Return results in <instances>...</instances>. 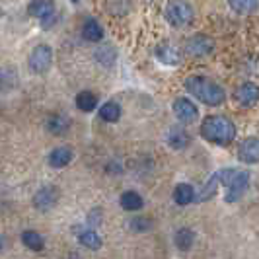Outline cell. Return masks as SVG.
Returning <instances> with one entry per match:
<instances>
[{
  "label": "cell",
  "mask_w": 259,
  "mask_h": 259,
  "mask_svg": "<svg viewBox=\"0 0 259 259\" xmlns=\"http://www.w3.org/2000/svg\"><path fill=\"white\" fill-rule=\"evenodd\" d=\"M27 12L31 14V16H35V18H45V16H49L53 12V2H31L29 6H27Z\"/></svg>",
  "instance_id": "obj_22"
},
{
  "label": "cell",
  "mask_w": 259,
  "mask_h": 259,
  "mask_svg": "<svg viewBox=\"0 0 259 259\" xmlns=\"http://www.w3.org/2000/svg\"><path fill=\"white\" fill-rule=\"evenodd\" d=\"M191 143V137L182 129H171L168 135V144L174 148H185L187 144Z\"/></svg>",
  "instance_id": "obj_19"
},
{
  "label": "cell",
  "mask_w": 259,
  "mask_h": 259,
  "mask_svg": "<svg viewBox=\"0 0 259 259\" xmlns=\"http://www.w3.org/2000/svg\"><path fill=\"white\" fill-rule=\"evenodd\" d=\"M193 199H195L193 185H189V183H180V185L176 187V191H174V201H176L178 205H189Z\"/></svg>",
  "instance_id": "obj_14"
},
{
  "label": "cell",
  "mask_w": 259,
  "mask_h": 259,
  "mask_svg": "<svg viewBox=\"0 0 259 259\" xmlns=\"http://www.w3.org/2000/svg\"><path fill=\"white\" fill-rule=\"evenodd\" d=\"M119 203H121V207L125 208V210H139V208H143V197L139 193H135V191H127V193L121 195V199H119Z\"/></svg>",
  "instance_id": "obj_16"
},
{
  "label": "cell",
  "mask_w": 259,
  "mask_h": 259,
  "mask_svg": "<svg viewBox=\"0 0 259 259\" xmlns=\"http://www.w3.org/2000/svg\"><path fill=\"white\" fill-rule=\"evenodd\" d=\"M55 22H57V12H51L49 16H45V18L41 20V26H43V27H51Z\"/></svg>",
  "instance_id": "obj_26"
},
{
  "label": "cell",
  "mask_w": 259,
  "mask_h": 259,
  "mask_svg": "<svg viewBox=\"0 0 259 259\" xmlns=\"http://www.w3.org/2000/svg\"><path fill=\"white\" fill-rule=\"evenodd\" d=\"M57 203V191L53 187H43L35 197H33V205L39 210H49Z\"/></svg>",
  "instance_id": "obj_10"
},
{
  "label": "cell",
  "mask_w": 259,
  "mask_h": 259,
  "mask_svg": "<svg viewBox=\"0 0 259 259\" xmlns=\"http://www.w3.org/2000/svg\"><path fill=\"white\" fill-rule=\"evenodd\" d=\"M72 160V150L68 146H59L49 154V164L53 168H65L66 164H70Z\"/></svg>",
  "instance_id": "obj_11"
},
{
  "label": "cell",
  "mask_w": 259,
  "mask_h": 259,
  "mask_svg": "<svg viewBox=\"0 0 259 259\" xmlns=\"http://www.w3.org/2000/svg\"><path fill=\"white\" fill-rule=\"evenodd\" d=\"M47 127H49V131H53V133H63V131L68 127V119L66 117H61V115H55L49 119V123H47Z\"/></svg>",
  "instance_id": "obj_24"
},
{
  "label": "cell",
  "mask_w": 259,
  "mask_h": 259,
  "mask_svg": "<svg viewBox=\"0 0 259 259\" xmlns=\"http://www.w3.org/2000/svg\"><path fill=\"white\" fill-rule=\"evenodd\" d=\"M82 37L86 41L96 43V41H100L104 37V27L100 26L96 20H86V24L82 26Z\"/></svg>",
  "instance_id": "obj_12"
},
{
  "label": "cell",
  "mask_w": 259,
  "mask_h": 259,
  "mask_svg": "<svg viewBox=\"0 0 259 259\" xmlns=\"http://www.w3.org/2000/svg\"><path fill=\"white\" fill-rule=\"evenodd\" d=\"M201 135L208 143L214 144H228L236 137V127L230 119L222 115H210L201 125Z\"/></svg>",
  "instance_id": "obj_1"
},
{
  "label": "cell",
  "mask_w": 259,
  "mask_h": 259,
  "mask_svg": "<svg viewBox=\"0 0 259 259\" xmlns=\"http://www.w3.org/2000/svg\"><path fill=\"white\" fill-rule=\"evenodd\" d=\"M219 183H221V180H219V174H214V176H210V180H208L205 185H203V189L199 191V195H197V199L199 201H207V199H212L214 195H217V189H219Z\"/></svg>",
  "instance_id": "obj_20"
},
{
  "label": "cell",
  "mask_w": 259,
  "mask_h": 259,
  "mask_svg": "<svg viewBox=\"0 0 259 259\" xmlns=\"http://www.w3.org/2000/svg\"><path fill=\"white\" fill-rule=\"evenodd\" d=\"M193 242L195 234L189 228H182L180 232L176 234V246L180 247V249H189V247L193 246Z\"/></svg>",
  "instance_id": "obj_23"
},
{
  "label": "cell",
  "mask_w": 259,
  "mask_h": 259,
  "mask_svg": "<svg viewBox=\"0 0 259 259\" xmlns=\"http://www.w3.org/2000/svg\"><path fill=\"white\" fill-rule=\"evenodd\" d=\"M22 242H24V246L33 249V251H41L43 249V238H41V234L33 232V230H26V232L22 234Z\"/></svg>",
  "instance_id": "obj_21"
},
{
  "label": "cell",
  "mask_w": 259,
  "mask_h": 259,
  "mask_svg": "<svg viewBox=\"0 0 259 259\" xmlns=\"http://www.w3.org/2000/svg\"><path fill=\"white\" fill-rule=\"evenodd\" d=\"M166 18L174 27H185L191 24L193 20V10L189 4L183 2H171L166 8Z\"/></svg>",
  "instance_id": "obj_4"
},
{
  "label": "cell",
  "mask_w": 259,
  "mask_h": 259,
  "mask_svg": "<svg viewBox=\"0 0 259 259\" xmlns=\"http://www.w3.org/2000/svg\"><path fill=\"white\" fill-rule=\"evenodd\" d=\"M185 51L193 57H203L212 51V39L205 37V35H195L185 43Z\"/></svg>",
  "instance_id": "obj_9"
},
{
  "label": "cell",
  "mask_w": 259,
  "mask_h": 259,
  "mask_svg": "<svg viewBox=\"0 0 259 259\" xmlns=\"http://www.w3.org/2000/svg\"><path fill=\"white\" fill-rule=\"evenodd\" d=\"M257 100H259V86L251 84V82L242 84V86L236 90V102L242 104L244 107H249V105L257 104Z\"/></svg>",
  "instance_id": "obj_8"
},
{
  "label": "cell",
  "mask_w": 259,
  "mask_h": 259,
  "mask_svg": "<svg viewBox=\"0 0 259 259\" xmlns=\"http://www.w3.org/2000/svg\"><path fill=\"white\" fill-rule=\"evenodd\" d=\"M100 117L104 121H107V123H115V121H119V117H121V107L115 102H107V104H104L100 107Z\"/></svg>",
  "instance_id": "obj_18"
},
{
  "label": "cell",
  "mask_w": 259,
  "mask_h": 259,
  "mask_svg": "<svg viewBox=\"0 0 259 259\" xmlns=\"http://www.w3.org/2000/svg\"><path fill=\"white\" fill-rule=\"evenodd\" d=\"M29 68L35 72V74H45L53 63V51L49 45H37L31 55H29Z\"/></svg>",
  "instance_id": "obj_5"
},
{
  "label": "cell",
  "mask_w": 259,
  "mask_h": 259,
  "mask_svg": "<svg viewBox=\"0 0 259 259\" xmlns=\"http://www.w3.org/2000/svg\"><path fill=\"white\" fill-rule=\"evenodd\" d=\"M158 59L162 61V63H166V65H178V61H180V51L174 47V45H162L158 51Z\"/></svg>",
  "instance_id": "obj_17"
},
{
  "label": "cell",
  "mask_w": 259,
  "mask_h": 259,
  "mask_svg": "<svg viewBox=\"0 0 259 259\" xmlns=\"http://www.w3.org/2000/svg\"><path fill=\"white\" fill-rule=\"evenodd\" d=\"M238 158L244 164H257L259 162V139H246L238 146Z\"/></svg>",
  "instance_id": "obj_7"
},
{
  "label": "cell",
  "mask_w": 259,
  "mask_h": 259,
  "mask_svg": "<svg viewBox=\"0 0 259 259\" xmlns=\"http://www.w3.org/2000/svg\"><path fill=\"white\" fill-rule=\"evenodd\" d=\"M0 16H2V10H0Z\"/></svg>",
  "instance_id": "obj_28"
},
{
  "label": "cell",
  "mask_w": 259,
  "mask_h": 259,
  "mask_svg": "<svg viewBox=\"0 0 259 259\" xmlns=\"http://www.w3.org/2000/svg\"><path fill=\"white\" fill-rule=\"evenodd\" d=\"M257 6V2H230V8L240 14H249L251 10H255Z\"/></svg>",
  "instance_id": "obj_25"
},
{
  "label": "cell",
  "mask_w": 259,
  "mask_h": 259,
  "mask_svg": "<svg viewBox=\"0 0 259 259\" xmlns=\"http://www.w3.org/2000/svg\"><path fill=\"white\" fill-rule=\"evenodd\" d=\"M78 238H80V244L84 247H90V249H100L102 247V238L98 236V232H94V228H80L78 230Z\"/></svg>",
  "instance_id": "obj_13"
},
{
  "label": "cell",
  "mask_w": 259,
  "mask_h": 259,
  "mask_svg": "<svg viewBox=\"0 0 259 259\" xmlns=\"http://www.w3.org/2000/svg\"><path fill=\"white\" fill-rule=\"evenodd\" d=\"M185 88L193 94L197 100L207 105H221L226 100V94L219 84L205 76H191L185 80Z\"/></svg>",
  "instance_id": "obj_2"
},
{
  "label": "cell",
  "mask_w": 259,
  "mask_h": 259,
  "mask_svg": "<svg viewBox=\"0 0 259 259\" xmlns=\"http://www.w3.org/2000/svg\"><path fill=\"white\" fill-rule=\"evenodd\" d=\"M174 113L176 117L185 123V125H189V123H195L197 119H199V109H197V105L191 102V100H187V98H178L176 102H174Z\"/></svg>",
  "instance_id": "obj_6"
},
{
  "label": "cell",
  "mask_w": 259,
  "mask_h": 259,
  "mask_svg": "<svg viewBox=\"0 0 259 259\" xmlns=\"http://www.w3.org/2000/svg\"><path fill=\"white\" fill-rule=\"evenodd\" d=\"M219 180L221 183L228 189L226 193V201L228 203H234L238 201L244 191L247 189V183H249V176L247 171H242V169H222L219 171Z\"/></svg>",
  "instance_id": "obj_3"
},
{
  "label": "cell",
  "mask_w": 259,
  "mask_h": 259,
  "mask_svg": "<svg viewBox=\"0 0 259 259\" xmlns=\"http://www.w3.org/2000/svg\"><path fill=\"white\" fill-rule=\"evenodd\" d=\"M131 226H133V228H139V230H144V228H148L150 224H148V222H139V221H135L133 224H131Z\"/></svg>",
  "instance_id": "obj_27"
},
{
  "label": "cell",
  "mask_w": 259,
  "mask_h": 259,
  "mask_svg": "<svg viewBox=\"0 0 259 259\" xmlns=\"http://www.w3.org/2000/svg\"><path fill=\"white\" fill-rule=\"evenodd\" d=\"M76 105L82 109V111H94L98 107V96L94 92L86 90V92H80L76 96Z\"/></svg>",
  "instance_id": "obj_15"
}]
</instances>
